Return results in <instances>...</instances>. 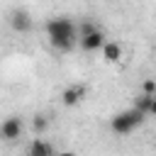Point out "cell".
Listing matches in <instances>:
<instances>
[{"label": "cell", "mask_w": 156, "mask_h": 156, "mask_svg": "<svg viewBox=\"0 0 156 156\" xmlns=\"http://www.w3.org/2000/svg\"><path fill=\"white\" fill-rule=\"evenodd\" d=\"M46 37H49V44L56 51H71L78 44L76 24L68 17H51L46 22Z\"/></svg>", "instance_id": "1"}, {"label": "cell", "mask_w": 156, "mask_h": 156, "mask_svg": "<svg viewBox=\"0 0 156 156\" xmlns=\"http://www.w3.org/2000/svg\"><path fill=\"white\" fill-rule=\"evenodd\" d=\"M146 117L141 115V112H136L134 107L132 110H124V112H119V115H115L112 119H110V129L115 132V134H129V132H134L141 122H144Z\"/></svg>", "instance_id": "2"}, {"label": "cell", "mask_w": 156, "mask_h": 156, "mask_svg": "<svg viewBox=\"0 0 156 156\" xmlns=\"http://www.w3.org/2000/svg\"><path fill=\"white\" fill-rule=\"evenodd\" d=\"M7 22H10V27H12L17 34H29L32 27H34V20H32V15H29L24 7H15V10L10 12Z\"/></svg>", "instance_id": "3"}, {"label": "cell", "mask_w": 156, "mask_h": 156, "mask_svg": "<svg viewBox=\"0 0 156 156\" xmlns=\"http://www.w3.org/2000/svg\"><path fill=\"white\" fill-rule=\"evenodd\" d=\"M22 129H24V122L20 115H10L7 119H2L0 124V139L2 141H15L22 136Z\"/></svg>", "instance_id": "4"}, {"label": "cell", "mask_w": 156, "mask_h": 156, "mask_svg": "<svg viewBox=\"0 0 156 156\" xmlns=\"http://www.w3.org/2000/svg\"><path fill=\"white\" fill-rule=\"evenodd\" d=\"M78 44H80V49H83V51H88V54L100 51V46L105 44V32H102V29H95V32H90V34L80 37V39H78Z\"/></svg>", "instance_id": "5"}, {"label": "cell", "mask_w": 156, "mask_h": 156, "mask_svg": "<svg viewBox=\"0 0 156 156\" xmlns=\"http://www.w3.org/2000/svg\"><path fill=\"white\" fill-rule=\"evenodd\" d=\"M83 98H85V88H83V85H68V88L61 93V102H63L66 107H76Z\"/></svg>", "instance_id": "6"}, {"label": "cell", "mask_w": 156, "mask_h": 156, "mask_svg": "<svg viewBox=\"0 0 156 156\" xmlns=\"http://www.w3.org/2000/svg\"><path fill=\"white\" fill-rule=\"evenodd\" d=\"M136 112H141L144 117H149V115H154L156 112V95H136L134 98V105H132Z\"/></svg>", "instance_id": "7"}, {"label": "cell", "mask_w": 156, "mask_h": 156, "mask_svg": "<svg viewBox=\"0 0 156 156\" xmlns=\"http://www.w3.org/2000/svg\"><path fill=\"white\" fill-rule=\"evenodd\" d=\"M100 54H102V58H105L107 63H117V61L122 58V44H119V41H107V39H105V44L100 46Z\"/></svg>", "instance_id": "8"}, {"label": "cell", "mask_w": 156, "mask_h": 156, "mask_svg": "<svg viewBox=\"0 0 156 156\" xmlns=\"http://www.w3.org/2000/svg\"><path fill=\"white\" fill-rule=\"evenodd\" d=\"M27 156H54V149H51L49 141L34 139V141L29 144V149H27Z\"/></svg>", "instance_id": "9"}, {"label": "cell", "mask_w": 156, "mask_h": 156, "mask_svg": "<svg viewBox=\"0 0 156 156\" xmlns=\"http://www.w3.org/2000/svg\"><path fill=\"white\" fill-rule=\"evenodd\" d=\"M46 129H49V117H46V115H34V117H32V132L41 136Z\"/></svg>", "instance_id": "10"}, {"label": "cell", "mask_w": 156, "mask_h": 156, "mask_svg": "<svg viewBox=\"0 0 156 156\" xmlns=\"http://www.w3.org/2000/svg\"><path fill=\"white\" fill-rule=\"evenodd\" d=\"M95 29H100L95 22H90V20H83V22H78V27H76V34H78V39H80V37H85V34L95 32Z\"/></svg>", "instance_id": "11"}, {"label": "cell", "mask_w": 156, "mask_h": 156, "mask_svg": "<svg viewBox=\"0 0 156 156\" xmlns=\"http://www.w3.org/2000/svg\"><path fill=\"white\" fill-rule=\"evenodd\" d=\"M141 93H144V95H156V83H154L151 78H146V80L141 83Z\"/></svg>", "instance_id": "12"}, {"label": "cell", "mask_w": 156, "mask_h": 156, "mask_svg": "<svg viewBox=\"0 0 156 156\" xmlns=\"http://www.w3.org/2000/svg\"><path fill=\"white\" fill-rule=\"evenodd\" d=\"M58 156H78V154H76V151H61Z\"/></svg>", "instance_id": "13"}]
</instances>
